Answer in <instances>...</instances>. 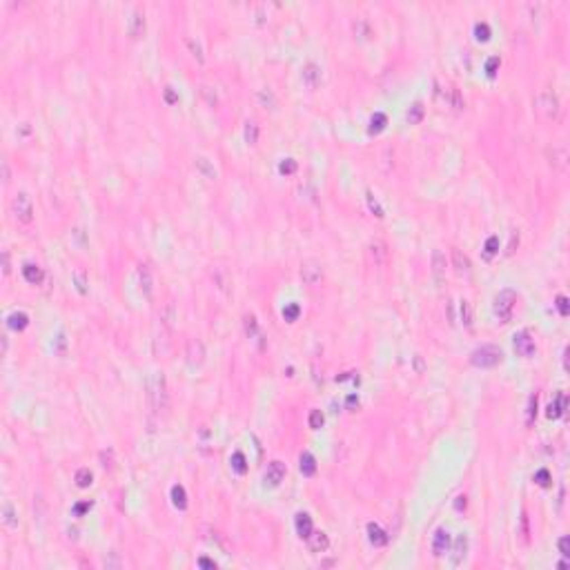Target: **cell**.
Here are the masks:
<instances>
[{"instance_id": "1", "label": "cell", "mask_w": 570, "mask_h": 570, "mask_svg": "<svg viewBox=\"0 0 570 570\" xmlns=\"http://www.w3.org/2000/svg\"><path fill=\"white\" fill-rule=\"evenodd\" d=\"M147 399L154 412L167 410V405H170V392H167V381L163 372H156L147 381Z\"/></svg>"}, {"instance_id": "2", "label": "cell", "mask_w": 570, "mask_h": 570, "mask_svg": "<svg viewBox=\"0 0 570 570\" xmlns=\"http://www.w3.org/2000/svg\"><path fill=\"white\" fill-rule=\"evenodd\" d=\"M534 109H537L546 121H557V118H559V112H561V105H559V98H557L555 91L541 89L537 96H534Z\"/></svg>"}, {"instance_id": "3", "label": "cell", "mask_w": 570, "mask_h": 570, "mask_svg": "<svg viewBox=\"0 0 570 570\" xmlns=\"http://www.w3.org/2000/svg\"><path fill=\"white\" fill-rule=\"evenodd\" d=\"M501 359H503L501 348L492 346V343H485V346L477 348L470 354V363L477 365V368H494V365L501 363Z\"/></svg>"}, {"instance_id": "4", "label": "cell", "mask_w": 570, "mask_h": 570, "mask_svg": "<svg viewBox=\"0 0 570 570\" xmlns=\"http://www.w3.org/2000/svg\"><path fill=\"white\" fill-rule=\"evenodd\" d=\"M515 303H517V292L510 288L501 290V292L494 297V314L501 323H510L512 321V312H515Z\"/></svg>"}, {"instance_id": "5", "label": "cell", "mask_w": 570, "mask_h": 570, "mask_svg": "<svg viewBox=\"0 0 570 570\" xmlns=\"http://www.w3.org/2000/svg\"><path fill=\"white\" fill-rule=\"evenodd\" d=\"M11 212H14V216L20 220V223H32V219H34L32 196L25 192H20L18 196H14V201H11Z\"/></svg>"}, {"instance_id": "6", "label": "cell", "mask_w": 570, "mask_h": 570, "mask_svg": "<svg viewBox=\"0 0 570 570\" xmlns=\"http://www.w3.org/2000/svg\"><path fill=\"white\" fill-rule=\"evenodd\" d=\"M515 350L519 356H526V359H530V356H534V352H537V346H534V339L530 337V332H519L515 334Z\"/></svg>"}, {"instance_id": "7", "label": "cell", "mask_w": 570, "mask_h": 570, "mask_svg": "<svg viewBox=\"0 0 570 570\" xmlns=\"http://www.w3.org/2000/svg\"><path fill=\"white\" fill-rule=\"evenodd\" d=\"M321 276H323L321 263H316V261H306V263L301 265V278L306 285H316V283L321 281Z\"/></svg>"}, {"instance_id": "8", "label": "cell", "mask_w": 570, "mask_h": 570, "mask_svg": "<svg viewBox=\"0 0 570 570\" xmlns=\"http://www.w3.org/2000/svg\"><path fill=\"white\" fill-rule=\"evenodd\" d=\"M285 472H288V468H285V463H283V461L267 463V470H265V483H267L269 488H276V485L285 479Z\"/></svg>"}, {"instance_id": "9", "label": "cell", "mask_w": 570, "mask_h": 570, "mask_svg": "<svg viewBox=\"0 0 570 570\" xmlns=\"http://www.w3.org/2000/svg\"><path fill=\"white\" fill-rule=\"evenodd\" d=\"M450 541H452V537H450V532L445 528H439L435 534H432V555L435 557H443L445 552L450 550Z\"/></svg>"}, {"instance_id": "10", "label": "cell", "mask_w": 570, "mask_h": 570, "mask_svg": "<svg viewBox=\"0 0 570 570\" xmlns=\"http://www.w3.org/2000/svg\"><path fill=\"white\" fill-rule=\"evenodd\" d=\"M185 354H187V361L192 365H198L205 361V346H203L201 339H189L187 348H185Z\"/></svg>"}, {"instance_id": "11", "label": "cell", "mask_w": 570, "mask_h": 570, "mask_svg": "<svg viewBox=\"0 0 570 570\" xmlns=\"http://www.w3.org/2000/svg\"><path fill=\"white\" fill-rule=\"evenodd\" d=\"M212 278H214V285L225 294V297L232 294V276H229V272L225 267H214Z\"/></svg>"}, {"instance_id": "12", "label": "cell", "mask_w": 570, "mask_h": 570, "mask_svg": "<svg viewBox=\"0 0 570 570\" xmlns=\"http://www.w3.org/2000/svg\"><path fill=\"white\" fill-rule=\"evenodd\" d=\"M294 526H297V532L301 539H310L312 532H314V524H312V517L307 512H299L297 519H294Z\"/></svg>"}, {"instance_id": "13", "label": "cell", "mask_w": 570, "mask_h": 570, "mask_svg": "<svg viewBox=\"0 0 570 570\" xmlns=\"http://www.w3.org/2000/svg\"><path fill=\"white\" fill-rule=\"evenodd\" d=\"M365 530H368V539H370V543H372L374 548H383L388 543V534L383 532V528L379 524H374V521H370L368 526H365Z\"/></svg>"}, {"instance_id": "14", "label": "cell", "mask_w": 570, "mask_h": 570, "mask_svg": "<svg viewBox=\"0 0 570 570\" xmlns=\"http://www.w3.org/2000/svg\"><path fill=\"white\" fill-rule=\"evenodd\" d=\"M432 278H435L437 283H443V278H445V256L441 250L432 252Z\"/></svg>"}, {"instance_id": "15", "label": "cell", "mask_w": 570, "mask_h": 570, "mask_svg": "<svg viewBox=\"0 0 570 570\" xmlns=\"http://www.w3.org/2000/svg\"><path fill=\"white\" fill-rule=\"evenodd\" d=\"M466 555H468V537L466 534H459L452 546V566H461Z\"/></svg>"}, {"instance_id": "16", "label": "cell", "mask_w": 570, "mask_h": 570, "mask_svg": "<svg viewBox=\"0 0 570 570\" xmlns=\"http://www.w3.org/2000/svg\"><path fill=\"white\" fill-rule=\"evenodd\" d=\"M138 283H140V290H143L145 297H152L154 292V276H152V269L149 265H140L138 267Z\"/></svg>"}, {"instance_id": "17", "label": "cell", "mask_w": 570, "mask_h": 570, "mask_svg": "<svg viewBox=\"0 0 570 570\" xmlns=\"http://www.w3.org/2000/svg\"><path fill=\"white\" fill-rule=\"evenodd\" d=\"M127 32H130L132 38L143 36V32H145V14H143V9H134V14H132V18H130V27H127Z\"/></svg>"}, {"instance_id": "18", "label": "cell", "mask_w": 570, "mask_h": 570, "mask_svg": "<svg viewBox=\"0 0 570 570\" xmlns=\"http://www.w3.org/2000/svg\"><path fill=\"white\" fill-rule=\"evenodd\" d=\"M23 276L27 283H32V285H38V283H43V278H45V272H43V267L38 263H25L23 265Z\"/></svg>"}, {"instance_id": "19", "label": "cell", "mask_w": 570, "mask_h": 570, "mask_svg": "<svg viewBox=\"0 0 570 570\" xmlns=\"http://www.w3.org/2000/svg\"><path fill=\"white\" fill-rule=\"evenodd\" d=\"M566 405H568V396H566V392H559V395L555 396V401L548 405V412H546L548 419H559V417H564Z\"/></svg>"}, {"instance_id": "20", "label": "cell", "mask_w": 570, "mask_h": 570, "mask_svg": "<svg viewBox=\"0 0 570 570\" xmlns=\"http://www.w3.org/2000/svg\"><path fill=\"white\" fill-rule=\"evenodd\" d=\"M452 265H454V269H457V274H461V276H468V274H470V259H468L461 250H457V247L452 250Z\"/></svg>"}, {"instance_id": "21", "label": "cell", "mask_w": 570, "mask_h": 570, "mask_svg": "<svg viewBox=\"0 0 570 570\" xmlns=\"http://www.w3.org/2000/svg\"><path fill=\"white\" fill-rule=\"evenodd\" d=\"M321 81V69L319 65L314 63H307L306 67H303V83H306L307 87H316Z\"/></svg>"}, {"instance_id": "22", "label": "cell", "mask_w": 570, "mask_h": 570, "mask_svg": "<svg viewBox=\"0 0 570 570\" xmlns=\"http://www.w3.org/2000/svg\"><path fill=\"white\" fill-rule=\"evenodd\" d=\"M299 468H301L303 477H312L316 472V459L312 452H303L301 457H299Z\"/></svg>"}, {"instance_id": "23", "label": "cell", "mask_w": 570, "mask_h": 570, "mask_svg": "<svg viewBox=\"0 0 570 570\" xmlns=\"http://www.w3.org/2000/svg\"><path fill=\"white\" fill-rule=\"evenodd\" d=\"M307 541H310L312 552H325L330 548V539L325 532H312V537L307 539Z\"/></svg>"}, {"instance_id": "24", "label": "cell", "mask_w": 570, "mask_h": 570, "mask_svg": "<svg viewBox=\"0 0 570 570\" xmlns=\"http://www.w3.org/2000/svg\"><path fill=\"white\" fill-rule=\"evenodd\" d=\"M370 256L374 259V263H377V265L386 263V259H388V245H386L383 241H372V243H370Z\"/></svg>"}, {"instance_id": "25", "label": "cell", "mask_w": 570, "mask_h": 570, "mask_svg": "<svg viewBox=\"0 0 570 570\" xmlns=\"http://www.w3.org/2000/svg\"><path fill=\"white\" fill-rule=\"evenodd\" d=\"M172 503H174L178 510H185V508H187V492H185V488L180 483L172 485Z\"/></svg>"}, {"instance_id": "26", "label": "cell", "mask_w": 570, "mask_h": 570, "mask_svg": "<svg viewBox=\"0 0 570 570\" xmlns=\"http://www.w3.org/2000/svg\"><path fill=\"white\" fill-rule=\"evenodd\" d=\"M194 165H196V170H198V172H201V174H203V176H205V178H207V180H216V176H219V174H216L214 165H212V163H210V161H207V158L198 156V158H196V161H194Z\"/></svg>"}, {"instance_id": "27", "label": "cell", "mask_w": 570, "mask_h": 570, "mask_svg": "<svg viewBox=\"0 0 570 570\" xmlns=\"http://www.w3.org/2000/svg\"><path fill=\"white\" fill-rule=\"evenodd\" d=\"M2 524H5L7 528H16V526H18V515H16L14 506H11L9 501L2 503Z\"/></svg>"}, {"instance_id": "28", "label": "cell", "mask_w": 570, "mask_h": 570, "mask_svg": "<svg viewBox=\"0 0 570 570\" xmlns=\"http://www.w3.org/2000/svg\"><path fill=\"white\" fill-rule=\"evenodd\" d=\"M7 325H9L11 330H25L29 325V316L25 314V312H14V314H9V319H7Z\"/></svg>"}, {"instance_id": "29", "label": "cell", "mask_w": 570, "mask_h": 570, "mask_svg": "<svg viewBox=\"0 0 570 570\" xmlns=\"http://www.w3.org/2000/svg\"><path fill=\"white\" fill-rule=\"evenodd\" d=\"M386 125H388V116H386L383 112H377V114L372 116V121H370L368 132H370V134H379V132L386 130Z\"/></svg>"}, {"instance_id": "30", "label": "cell", "mask_w": 570, "mask_h": 570, "mask_svg": "<svg viewBox=\"0 0 570 570\" xmlns=\"http://www.w3.org/2000/svg\"><path fill=\"white\" fill-rule=\"evenodd\" d=\"M423 116H426V107H423V103H414L412 107L408 109V123H410V125H419V123L423 121Z\"/></svg>"}, {"instance_id": "31", "label": "cell", "mask_w": 570, "mask_h": 570, "mask_svg": "<svg viewBox=\"0 0 570 570\" xmlns=\"http://www.w3.org/2000/svg\"><path fill=\"white\" fill-rule=\"evenodd\" d=\"M229 463H232V470L236 472V475H245L247 472V461H245V454L243 452H234L232 459H229Z\"/></svg>"}, {"instance_id": "32", "label": "cell", "mask_w": 570, "mask_h": 570, "mask_svg": "<svg viewBox=\"0 0 570 570\" xmlns=\"http://www.w3.org/2000/svg\"><path fill=\"white\" fill-rule=\"evenodd\" d=\"M74 479H76V485H78V488H89V485H91V479H94V475H91L89 468H81V470L76 472V477H74Z\"/></svg>"}, {"instance_id": "33", "label": "cell", "mask_w": 570, "mask_h": 570, "mask_svg": "<svg viewBox=\"0 0 570 570\" xmlns=\"http://www.w3.org/2000/svg\"><path fill=\"white\" fill-rule=\"evenodd\" d=\"M256 98H259V103L263 105V107H269V109L276 107V96L272 94V89H259Z\"/></svg>"}, {"instance_id": "34", "label": "cell", "mask_w": 570, "mask_h": 570, "mask_svg": "<svg viewBox=\"0 0 570 570\" xmlns=\"http://www.w3.org/2000/svg\"><path fill=\"white\" fill-rule=\"evenodd\" d=\"M459 314H461L463 325H466V328H472V306H470V301L463 299L461 306H459Z\"/></svg>"}, {"instance_id": "35", "label": "cell", "mask_w": 570, "mask_h": 570, "mask_svg": "<svg viewBox=\"0 0 570 570\" xmlns=\"http://www.w3.org/2000/svg\"><path fill=\"white\" fill-rule=\"evenodd\" d=\"M299 314H301V307H299V303H290V306L283 307V319L290 321V323H292V321H297Z\"/></svg>"}, {"instance_id": "36", "label": "cell", "mask_w": 570, "mask_h": 570, "mask_svg": "<svg viewBox=\"0 0 570 570\" xmlns=\"http://www.w3.org/2000/svg\"><path fill=\"white\" fill-rule=\"evenodd\" d=\"M497 252H499V236H488V241H485V245H483L485 259H492Z\"/></svg>"}, {"instance_id": "37", "label": "cell", "mask_w": 570, "mask_h": 570, "mask_svg": "<svg viewBox=\"0 0 570 570\" xmlns=\"http://www.w3.org/2000/svg\"><path fill=\"white\" fill-rule=\"evenodd\" d=\"M323 421H325V417L321 410H312L310 417H307V426H310L312 430H319V428L323 426Z\"/></svg>"}, {"instance_id": "38", "label": "cell", "mask_w": 570, "mask_h": 570, "mask_svg": "<svg viewBox=\"0 0 570 570\" xmlns=\"http://www.w3.org/2000/svg\"><path fill=\"white\" fill-rule=\"evenodd\" d=\"M245 140L250 145L259 143V125H256V123H247L245 125Z\"/></svg>"}, {"instance_id": "39", "label": "cell", "mask_w": 570, "mask_h": 570, "mask_svg": "<svg viewBox=\"0 0 570 570\" xmlns=\"http://www.w3.org/2000/svg\"><path fill=\"white\" fill-rule=\"evenodd\" d=\"M448 103L452 105L454 109H463V96H461V91L457 89V87H450V96H448Z\"/></svg>"}, {"instance_id": "40", "label": "cell", "mask_w": 570, "mask_h": 570, "mask_svg": "<svg viewBox=\"0 0 570 570\" xmlns=\"http://www.w3.org/2000/svg\"><path fill=\"white\" fill-rule=\"evenodd\" d=\"M537 392L534 395H530V399H528V417H526V423L528 426H532V421H534V417H537Z\"/></svg>"}, {"instance_id": "41", "label": "cell", "mask_w": 570, "mask_h": 570, "mask_svg": "<svg viewBox=\"0 0 570 570\" xmlns=\"http://www.w3.org/2000/svg\"><path fill=\"white\" fill-rule=\"evenodd\" d=\"M297 167H299V165H297V161H294V158H283L281 165H278V172H281V174H285V176H290V174H294V172H297Z\"/></svg>"}, {"instance_id": "42", "label": "cell", "mask_w": 570, "mask_h": 570, "mask_svg": "<svg viewBox=\"0 0 570 570\" xmlns=\"http://www.w3.org/2000/svg\"><path fill=\"white\" fill-rule=\"evenodd\" d=\"M54 352H56L58 356H65V354H67V339H65L63 332L56 337V341H54Z\"/></svg>"}, {"instance_id": "43", "label": "cell", "mask_w": 570, "mask_h": 570, "mask_svg": "<svg viewBox=\"0 0 570 570\" xmlns=\"http://www.w3.org/2000/svg\"><path fill=\"white\" fill-rule=\"evenodd\" d=\"M534 481H537V485H541V488H548L550 485V472L546 470V468H541V470L534 472Z\"/></svg>"}, {"instance_id": "44", "label": "cell", "mask_w": 570, "mask_h": 570, "mask_svg": "<svg viewBox=\"0 0 570 570\" xmlns=\"http://www.w3.org/2000/svg\"><path fill=\"white\" fill-rule=\"evenodd\" d=\"M245 334L247 337H254L256 330H259V323H256V316L254 314H245Z\"/></svg>"}, {"instance_id": "45", "label": "cell", "mask_w": 570, "mask_h": 570, "mask_svg": "<svg viewBox=\"0 0 570 570\" xmlns=\"http://www.w3.org/2000/svg\"><path fill=\"white\" fill-rule=\"evenodd\" d=\"M475 36H477V41H488V38H490L488 23H477L475 25Z\"/></svg>"}, {"instance_id": "46", "label": "cell", "mask_w": 570, "mask_h": 570, "mask_svg": "<svg viewBox=\"0 0 570 570\" xmlns=\"http://www.w3.org/2000/svg\"><path fill=\"white\" fill-rule=\"evenodd\" d=\"M499 65H501V60H499V56H490V58L485 60V74H488V76L492 78L494 74H497Z\"/></svg>"}, {"instance_id": "47", "label": "cell", "mask_w": 570, "mask_h": 570, "mask_svg": "<svg viewBox=\"0 0 570 570\" xmlns=\"http://www.w3.org/2000/svg\"><path fill=\"white\" fill-rule=\"evenodd\" d=\"M555 306H557V310H559L561 316H568V314H570V303H568V299H566L564 294H559V297H557Z\"/></svg>"}, {"instance_id": "48", "label": "cell", "mask_w": 570, "mask_h": 570, "mask_svg": "<svg viewBox=\"0 0 570 570\" xmlns=\"http://www.w3.org/2000/svg\"><path fill=\"white\" fill-rule=\"evenodd\" d=\"M100 466L103 468H112L114 466V450L107 448V450H100Z\"/></svg>"}, {"instance_id": "49", "label": "cell", "mask_w": 570, "mask_h": 570, "mask_svg": "<svg viewBox=\"0 0 570 570\" xmlns=\"http://www.w3.org/2000/svg\"><path fill=\"white\" fill-rule=\"evenodd\" d=\"M74 278H76V288L81 294H87V283H85V272L83 269H76V274H74Z\"/></svg>"}, {"instance_id": "50", "label": "cell", "mask_w": 570, "mask_h": 570, "mask_svg": "<svg viewBox=\"0 0 570 570\" xmlns=\"http://www.w3.org/2000/svg\"><path fill=\"white\" fill-rule=\"evenodd\" d=\"M557 548H559V555L561 557H570V539L566 537H559V541H557Z\"/></svg>"}, {"instance_id": "51", "label": "cell", "mask_w": 570, "mask_h": 570, "mask_svg": "<svg viewBox=\"0 0 570 570\" xmlns=\"http://www.w3.org/2000/svg\"><path fill=\"white\" fill-rule=\"evenodd\" d=\"M174 316H176L174 306H172V303H167L165 314H163V319H165V325H167V328H172V325H174Z\"/></svg>"}, {"instance_id": "52", "label": "cell", "mask_w": 570, "mask_h": 570, "mask_svg": "<svg viewBox=\"0 0 570 570\" xmlns=\"http://www.w3.org/2000/svg\"><path fill=\"white\" fill-rule=\"evenodd\" d=\"M163 94H165V103H167V105H176V103H178V94H176L172 87H165V89H163Z\"/></svg>"}, {"instance_id": "53", "label": "cell", "mask_w": 570, "mask_h": 570, "mask_svg": "<svg viewBox=\"0 0 570 570\" xmlns=\"http://www.w3.org/2000/svg\"><path fill=\"white\" fill-rule=\"evenodd\" d=\"M91 506H94L91 501H81V503H76V506H74V515H76V517H83Z\"/></svg>"}, {"instance_id": "54", "label": "cell", "mask_w": 570, "mask_h": 570, "mask_svg": "<svg viewBox=\"0 0 570 570\" xmlns=\"http://www.w3.org/2000/svg\"><path fill=\"white\" fill-rule=\"evenodd\" d=\"M187 47H189V49H192V54L196 56L198 60H203V54H201V45H198V43H194V41H187Z\"/></svg>"}, {"instance_id": "55", "label": "cell", "mask_w": 570, "mask_h": 570, "mask_svg": "<svg viewBox=\"0 0 570 570\" xmlns=\"http://www.w3.org/2000/svg\"><path fill=\"white\" fill-rule=\"evenodd\" d=\"M368 205H370V210H372V212H377V216H383V210L377 205V201L372 198V194H370V192H368Z\"/></svg>"}, {"instance_id": "56", "label": "cell", "mask_w": 570, "mask_h": 570, "mask_svg": "<svg viewBox=\"0 0 570 570\" xmlns=\"http://www.w3.org/2000/svg\"><path fill=\"white\" fill-rule=\"evenodd\" d=\"M2 272H5V276L11 272V265H9V252H2Z\"/></svg>"}, {"instance_id": "57", "label": "cell", "mask_w": 570, "mask_h": 570, "mask_svg": "<svg viewBox=\"0 0 570 570\" xmlns=\"http://www.w3.org/2000/svg\"><path fill=\"white\" fill-rule=\"evenodd\" d=\"M466 506H468V501H466V494H461V497H457V501H454V508H457L459 512L461 510H466Z\"/></svg>"}, {"instance_id": "58", "label": "cell", "mask_w": 570, "mask_h": 570, "mask_svg": "<svg viewBox=\"0 0 570 570\" xmlns=\"http://www.w3.org/2000/svg\"><path fill=\"white\" fill-rule=\"evenodd\" d=\"M198 566H201V568H212V570L216 568V564L212 559H207V557H201V559H198Z\"/></svg>"}, {"instance_id": "59", "label": "cell", "mask_w": 570, "mask_h": 570, "mask_svg": "<svg viewBox=\"0 0 570 570\" xmlns=\"http://www.w3.org/2000/svg\"><path fill=\"white\" fill-rule=\"evenodd\" d=\"M2 180H5V183H9V180H11V174H9V165H7V161L2 163Z\"/></svg>"}, {"instance_id": "60", "label": "cell", "mask_w": 570, "mask_h": 570, "mask_svg": "<svg viewBox=\"0 0 570 570\" xmlns=\"http://www.w3.org/2000/svg\"><path fill=\"white\" fill-rule=\"evenodd\" d=\"M346 403H348V408H354V405H359V399H356L354 395H350V396H348Z\"/></svg>"}, {"instance_id": "61", "label": "cell", "mask_w": 570, "mask_h": 570, "mask_svg": "<svg viewBox=\"0 0 570 570\" xmlns=\"http://www.w3.org/2000/svg\"><path fill=\"white\" fill-rule=\"evenodd\" d=\"M7 346H9V341H7V334L2 337V354H7Z\"/></svg>"}]
</instances>
